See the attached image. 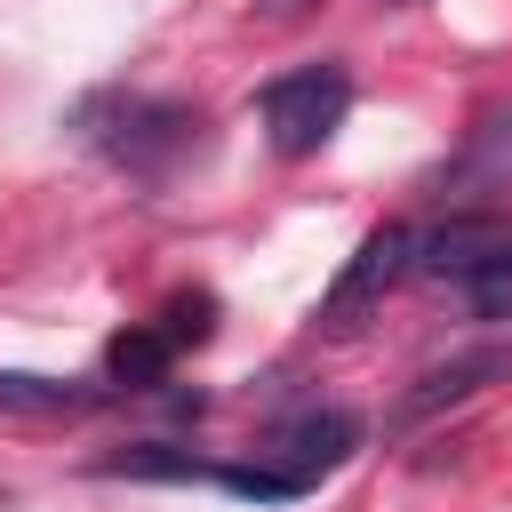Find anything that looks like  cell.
I'll use <instances>...</instances> for the list:
<instances>
[{
    "label": "cell",
    "mask_w": 512,
    "mask_h": 512,
    "mask_svg": "<svg viewBox=\"0 0 512 512\" xmlns=\"http://www.w3.org/2000/svg\"><path fill=\"white\" fill-rule=\"evenodd\" d=\"M80 136L112 160V168H128L136 184H168L200 144H208V120H200V104H176V96H88L80 104Z\"/></svg>",
    "instance_id": "6da1fadb"
},
{
    "label": "cell",
    "mask_w": 512,
    "mask_h": 512,
    "mask_svg": "<svg viewBox=\"0 0 512 512\" xmlns=\"http://www.w3.org/2000/svg\"><path fill=\"white\" fill-rule=\"evenodd\" d=\"M352 112V72L344 64H296L280 80L256 88V120H264V144L280 160H312Z\"/></svg>",
    "instance_id": "7a4b0ae2"
},
{
    "label": "cell",
    "mask_w": 512,
    "mask_h": 512,
    "mask_svg": "<svg viewBox=\"0 0 512 512\" xmlns=\"http://www.w3.org/2000/svg\"><path fill=\"white\" fill-rule=\"evenodd\" d=\"M416 272V232L408 224H376L360 248H352V264L336 272V288H328V304H320V320L328 328H352V312L360 304H376L392 280H408Z\"/></svg>",
    "instance_id": "3957f363"
},
{
    "label": "cell",
    "mask_w": 512,
    "mask_h": 512,
    "mask_svg": "<svg viewBox=\"0 0 512 512\" xmlns=\"http://www.w3.org/2000/svg\"><path fill=\"white\" fill-rule=\"evenodd\" d=\"M360 448V416L352 408H312V416H296V424H280L264 448H256V464H272V472H288V480H320V472H336L344 456Z\"/></svg>",
    "instance_id": "277c9868"
},
{
    "label": "cell",
    "mask_w": 512,
    "mask_h": 512,
    "mask_svg": "<svg viewBox=\"0 0 512 512\" xmlns=\"http://www.w3.org/2000/svg\"><path fill=\"white\" fill-rule=\"evenodd\" d=\"M488 384H512V344H480V352H456V360L424 368V376L400 392L392 424H424V416H440V408H464V400L488 392Z\"/></svg>",
    "instance_id": "5b68a950"
},
{
    "label": "cell",
    "mask_w": 512,
    "mask_h": 512,
    "mask_svg": "<svg viewBox=\"0 0 512 512\" xmlns=\"http://www.w3.org/2000/svg\"><path fill=\"white\" fill-rule=\"evenodd\" d=\"M504 240H512L504 216H448V224H432V232L416 240V272H432V280H464V272H480Z\"/></svg>",
    "instance_id": "8992f818"
},
{
    "label": "cell",
    "mask_w": 512,
    "mask_h": 512,
    "mask_svg": "<svg viewBox=\"0 0 512 512\" xmlns=\"http://www.w3.org/2000/svg\"><path fill=\"white\" fill-rule=\"evenodd\" d=\"M168 368H176V344H168L160 328H120V336L104 344V376H112L120 392H152V384H168Z\"/></svg>",
    "instance_id": "52a82bcc"
},
{
    "label": "cell",
    "mask_w": 512,
    "mask_h": 512,
    "mask_svg": "<svg viewBox=\"0 0 512 512\" xmlns=\"http://www.w3.org/2000/svg\"><path fill=\"white\" fill-rule=\"evenodd\" d=\"M104 392L88 384H64V376H32V368H0V408H24V416H80L96 408Z\"/></svg>",
    "instance_id": "ba28073f"
},
{
    "label": "cell",
    "mask_w": 512,
    "mask_h": 512,
    "mask_svg": "<svg viewBox=\"0 0 512 512\" xmlns=\"http://www.w3.org/2000/svg\"><path fill=\"white\" fill-rule=\"evenodd\" d=\"M96 472H112V480H216V464H208V456H192V448H168V440L120 448V456H104Z\"/></svg>",
    "instance_id": "9c48e42d"
},
{
    "label": "cell",
    "mask_w": 512,
    "mask_h": 512,
    "mask_svg": "<svg viewBox=\"0 0 512 512\" xmlns=\"http://www.w3.org/2000/svg\"><path fill=\"white\" fill-rule=\"evenodd\" d=\"M464 288V304H472V320H512V240L480 264V272H464L456 280Z\"/></svg>",
    "instance_id": "30bf717a"
},
{
    "label": "cell",
    "mask_w": 512,
    "mask_h": 512,
    "mask_svg": "<svg viewBox=\"0 0 512 512\" xmlns=\"http://www.w3.org/2000/svg\"><path fill=\"white\" fill-rule=\"evenodd\" d=\"M216 488H232V496H248V504H296V496H304V480H288V472H272V464H216Z\"/></svg>",
    "instance_id": "8fae6325"
},
{
    "label": "cell",
    "mask_w": 512,
    "mask_h": 512,
    "mask_svg": "<svg viewBox=\"0 0 512 512\" xmlns=\"http://www.w3.org/2000/svg\"><path fill=\"white\" fill-rule=\"evenodd\" d=\"M160 336H168L176 352H184V344H208V336H216V296H168Z\"/></svg>",
    "instance_id": "7c38bea8"
}]
</instances>
